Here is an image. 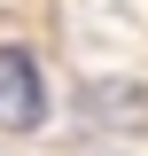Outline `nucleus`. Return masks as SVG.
<instances>
[{
	"label": "nucleus",
	"instance_id": "f257e3e1",
	"mask_svg": "<svg viewBox=\"0 0 148 156\" xmlns=\"http://www.w3.org/2000/svg\"><path fill=\"white\" fill-rule=\"evenodd\" d=\"M47 117V86H39V62L23 47H0V125L8 133H31Z\"/></svg>",
	"mask_w": 148,
	"mask_h": 156
}]
</instances>
